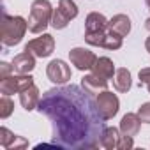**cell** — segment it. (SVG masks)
<instances>
[{"label":"cell","mask_w":150,"mask_h":150,"mask_svg":"<svg viewBox=\"0 0 150 150\" xmlns=\"http://www.w3.org/2000/svg\"><path fill=\"white\" fill-rule=\"evenodd\" d=\"M37 110L53 124V145L65 150H90L101 145L106 120L97 101L83 87L50 88L42 94Z\"/></svg>","instance_id":"obj_1"},{"label":"cell","mask_w":150,"mask_h":150,"mask_svg":"<svg viewBox=\"0 0 150 150\" xmlns=\"http://www.w3.org/2000/svg\"><path fill=\"white\" fill-rule=\"evenodd\" d=\"M28 28V21L21 16H9L4 13L2 23H0V39L4 46H16Z\"/></svg>","instance_id":"obj_2"},{"label":"cell","mask_w":150,"mask_h":150,"mask_svg":"<svg viewBox=\"0 0 150 150\" xmlns=\"http://www.w3.org/2000/svg\"><path fill=\"white\" fill-rule=\"evenodd\" d=\"M53 18V7L50 0H34L30 6V16H28V30L32 34H41Z\"/></svg>","instance_id":"obj_3"},{"label":"cell","mask_w":150,"mask_h":150,"mask_svg":"<svg viewBox=\"0 0 150 150\" xmlns=\"http://www.w3.org/2000/svg\"><path fill=\"white\" fill-rule=\"evenodd\" d=\"M78 16V6L74 4V0H60L58 7L53 11L51 18V27L55 30H62L69 25L71 20Z\"/></svg>","instance_id":"obj_4"},{"label":"cell","mask_w":150,"mask_h":150,"mask_svg":"<svg viewBox=\"0 0 150 150\" xmlns=\"http://www.w3.org/2000/svg\"><path fill=\"white\" fill-rule=\"evenodd\" d=\"M34 85V78L30 74H20V76H7L4 80H0V92L4 96L11 94H20L25 88Z\"/></svg>","instance_id":"obj_5"},{"label":"cell","mask_w":150,"mask_h":150,"mask_svg":"<svg viewBox=\"0 0 150 150\" xmlns=\"http://www.w3.org/2000/svg\"><path fill=\"white\" fill-rule=\"evenodd\" d=\"M55 50V39L53 35L50 34H42L41 37H35L32 39L27 46H25V51H30L34 57H39V58H46L53 53Z\"/></svg>","instance_id":"obj_6"},{"label":"cell","mask_w":150,"mask_h":150,"mask_svg":"<svg viewBox=\"0 0 150 150\" xmlns=\"http://www.w3.org/2000/svg\"><path fill=\"white\" fill-rule=\"evenodd\" d=\"M46 74L50 81H53L55 85H65L71 80V67L64 62V60H51L46 67Z\"/></svg>","instance_id":"obj_7"},{"label":"cell","mask_w":150,"mask_h":150,"mask_svg":"<svg viewBox=\"0 0 150 150\" xmlns=\"http://www.w3.org/2000/svg\"><path fill=\"white\" fill-rule=\"evenodd\" d=\"M96 101H97V106H99V110H101L104 120H110V118H113V117L118 113L120 101H118V97H117L115 94L104 90V92L97 94V99H96Z\"/></svg>","instance_id":"obj_8"},{"label":"cell","mask_w":150,"mask_h":150,"mask_svg":"<svg viewBox=\"0 0 150 150\" xmlns=\"http://www.w3.org/2000/svg\"><path fill=\"white\" fill-rule=\"evenodd\" d=\"M69 58H71V64L76 65V69L80 71H88L94 67L97 57L90 51V50H85V48H74L69 51Z\"/></svg>","instance_id":"obj_9"},{"label":"cell","mask_w":150,"mask_h":150,"mask_svg":"<svg viewBox=\"0 0 150 150\" xmlns=\"http://www.w3.org/2000/svg\"><path fill=\"white\" fill-rule=\"evenodd\" d=\"M0 145L7 150H16V148H25L28 146V141L21 136H16L14 132H11L7 127H0Z\"/></svg>","instance_id":"obj_10"},{"label":"cell","mask_w":150,"mask_h":150,"mask_svg":"<svg viewBox=\"0 0 150 150\" xmlns=\"http://www.w3.org/2000/svg\"><path fill=\"white\" fill-rule=\"evenodd\" d=\"M13 67H14V72H18V74H28L35 67V58L30 51H23L14 57Z\"/></svg>","instance_id":"obj_11"},{"label":"cell","mask_w":150,"mask_h":150,"mask_svg":"<svg viewBox=\"0 0 150 150\" xmlns=\"http://www.w3.org/2000/svg\"><path fill=\"white\" fill-rule=\"evenodd\" d=\"M41 96H39V88L35 85H30L28 88H25L23 92H20V103L27 111H32L39 106Z\"/></svg>","instance_id":"obj_12"},{"label":"cell","mask_w":150,"mask_h":150,"mask_svg":"<svg viewBox=\"0 0 150 150\" xmlns=\"http://www.w3.org/2000/svg\"><path fill=\"white\" fill-rule=\"evenodd\" d=\"M81 87L90 94H101L108 88V80H104V78H101V76L92 72V74H88V76H85L81 80Z\"/></svg>","instance_id":"obj_13"},{"label":"cell","mask_w":150,"mask_h":150,"mask_svg":"<svg viewBox=\"0 0 150 150\" xmlns=\"http://www.w3.org/2000/svg\"><path fill=\"white\" fill-rule=\"evenodd\" d=\"M108 28H110L113 34H117V35H120V37H125V35L131 32V20H129L125 14H117V16H113V18L108 21Z\"/></svg>","instance_id":"obj_14"},{"label":"cell","mask_w":150,"mask_h":150,"mask_svg":"<svg viewBox=\"0 0 150 150\" xmlns=\"http://www.w3.org/2000/svg\"><path fill=\"white\" fill-rule=\"evenodd\" d=\"M139 127H141V120H139L138 113H127V115H124V118L120 122L122 134H125V136H136L139 132Z\"/></svg>","instance_id":"obj_15"},{"label":"cell","mask_w":150,"mask_h":150,"mask_svg":"<svg viewBox=\"0 0 150 150\" xmlns=\"http://www.w3.org/2000/svg\"><path fill=\"white\" fill-rule=\"evenodd\" d=\"M92 72L101 76V78H104V80H110V78L115 76V64L108 57H101V58L96 60V64L92 67Z\"/></svg>","instance_id":"obj_16"},{"label":"cell","mask_w":150,"mask_h":150,"mask_svg":"<svg viewBox=\"0 0 150 150\" xmlns=\"http://www.w3.org/2000/svg\"><path fill=\"white\" fill-rule=\"evenodd\" d=\"M132 81H131V72L125 67H120L115 71V76H113V87L117 92H129Z\"/></svg>","instance_id":"obj_17"},{"label":"cell","mask_w":150,"mask_h":150,"mask_svg":"<svg viewBox=\"0 0 150 150\" xmlns=\"http://www.w3.org/2000/svg\"><path fill=\"white\" fill-rule=\"evenodd\" d=\"M108 28V20L101 13H90L85 21V32H101Z\"/></svg>","instance_id":"obj_18"},{"label":"cell","mask_w":150,"mask_h":150,"mask_svg":"<svg viewBox=\"0 0 150 150\" xmlns=\"http://www.w3.org/2000/svg\"><path fill=\"white\" fill-rule=\"evenodd\" d=\"M120 131L117 127H106L103 136H101V146L108 148V150H113V148H118V143H120Z\"/></svg>","instance_id":"obj_19"},{"label":"cell","mask_w":150,"mask_h":150,"mask_svg":"<svg viewBox=\"0 0 150 150\" xmlns=\"http://www.w3.org/2000/svg\"><path fill=\"white\" fill-rule=\"evenodd\" d=\"M14 110V103L7 97V96H2L0 99V118H7Z\"/></svg>","instance_id":"obj_20"},{"label":"cell","mask_w":150,"mask_h":150,"mask_svg":"<svg viewBox=\"0 0 150 150\" xmlns=\"http://www.w3.org/2000/svg\"><path fill=\"white\" fill-rule=\"evenodd\" d=\"M138 117H139L141 122L150 124V103H145V104L138 110Z\"/></svg>","instance_id":"obj_21"},{"label":"cell","mask_w":150,"mask_h":150,"mask_svg":"<svg viewBox=\"0 0 150 150\" xmlns=\"http://www.w3.org/2000/svg\"><path fill=\"white\" fill-rule=\"evenodd\" d=\"M132 146H134L132 136H125V134H122V138H120V143H118V150H131Z\"/></svg>","instance_id":"obj_22"},{"label":"cell","mask_w":150,"mask_h":150,"mask_svg":"<svg viewBox=\"0 0 150 150\" xmlns=\"http://www.w3.org/2000/svg\"><path fill=\"white\" fill-rule=\"evenodd\" d=\"M139 83H143L150 92V67H145L139 71Z\"/></svg>","instance_id":"obj_23"},{"label":"cell","mask_w":150,"mask_h":150,"mask_svg":"<svg viewBox=\"0 0 150 150\" xmlns=\"http://www.w3.org/2000/svg\"><path fill=\"white\" fill-rule=\"evenodd\" d=\"M11 71H14V67H13V64H7V62H2V64H0V80H4V78H7Z\"/></svg>","instance_id":"obj_24"},{"label":"cell","mask_w":150,"mask_h":150,"mask_svg":"<svg viewBox=\"0 0 150 150\" xmlns=\"http://www.w3.org/2000/svg\"><path fill=\"white\" fill-rule=\"evenodd\" d=\"M145 48H146V51H148V53H150V37H148V39H146V42H145Z\"/></svg>","instance_id":"obj_25"},{"label":"cell","mask_w":150,"mask_h":150,"mask_svg":"<svg viewBox=\"0 0 150 150\" xmlns=\"http://www.w3.org/2000/svg\"><path fill=\"white\" fill-rule=\"evenodd\" d=\"M145 27H146V30H150V18H148L146 21H145Z\"/></svg>","instance_id":"obj_26"},{"label":"cell","mask_w":150,"mask_h":150,"mask_svg":"<svg viewBox=\"0 0 150 150\" xmlns=\"http://www.w3.org/2000/svg\"><path fill=\"white\" fill-rule=\"evenodd\" d=\"M145 2H146V6H148V7H150V0H145Z\"/></svg>","instance_id":"obj_27"}]
</instances>
